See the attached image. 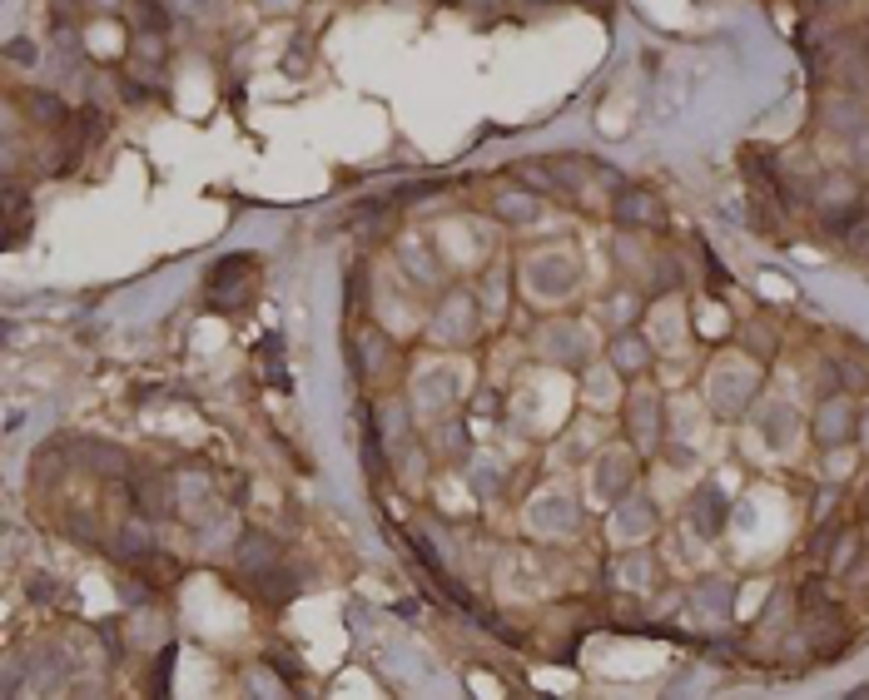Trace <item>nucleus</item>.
I'll use <instances>...</instances> for the list:
<instances>
[{
	"label": "nucleus",
	"instance_id": "nucleus-6",
	"mask_svg": "<svg viewBox=\"0 0 869 700\" xmlns=\"http://www.w3.org/2000/svg\"><path fill=\"white\" fill-rule=\"evenodd\" d=\"M855 249H860V254H869V219H860V224H855Z\"/></svg>",
	"mask_w": 869,
	"mask_h": 700
},
{
	"label": "nucleus",
	"instance_id": "nucleus-7",
	"mask_svg": "<svg viewBox=\"0 0 869 700\" xmlns=\"http://www.w3.org/2000/svg\"><path fill=\"white\" fill-rule=\"evenodd\" d=\"M865 512H869V492H865Z\"/></svg>",
	"mask_w": 869,
	"mask_h": 700
},
{
	"label": "nucleus",
	"instance_id": "nucleus-5",
	"mask_svg": "<svg viewBox=\"0 0 869 700\" xmlns=\"http://www.w3.org/2000/svg\"><path fill=\"white\" fill-rule=\"evenodd\" d=\"M254 591H259V601H269V606H284L293 591H298V576H284V571L274 566V571L254 576Z\"/></svg>",
	"mask_w": 869,
	"mask_h": 700
},
{
	"label": "nucleus",
	"instance_id": "nucleus-8",
	"mask_svg": "<svg viewBox=\"0 0 869 700\" xmlns=\"http://www.w3.org/2000/svg\"><path fill=\"white\" fill-rule=\"evenodd\" d=\"M537 5H542V0H537Z\"/></svg>",
	"mask_w": 869,
	"mask_h": 700
},
{
	"label": "nucleus",
	"instance_id": "nucleus-2",
	"mask_svg": "<svg viewBox=\"0 0 869 700\" xmlns=\"http://www.w3.org/2000/svg\"><path fill=\"white\" fill-rule=\"evenodd\" d=\"M234 566H239L244 576H264V571H274V566H279V542L264 537V532H249V537L234 547Z\"/></svg>",
	"mask_w": 869,
	"mask_h": 700
},
{
	"label": "nucleus",
	"instance_id": "nucleus-1",
	"mask_svg": "<svg viewBox=\"0 0 869 700\" xmlns=\"http://www.w3.org/2000/svg\"><path fill=\"white\" fill-rule=\"evenodd\" d=\"M815 437H820L825 447H845V442L855 437V408H850L845 398H830V403L820 408V418H815Z\"/></svg>",
	"mask_w": 869,
	"mask_h": 700
},
{
	"label": "nucleus",
	"instance_id": "nucleus-3",
	"mask_svg": "<svg viewBox=\"0 0 869 700\" xmlns=\"http://www.w3.org/2000/svg\"><path fill=\"white\" fill-rule=\"evenodd\" d=\"M721 527H725L721 492L701 487V492H696V507H691V532H701V537H721Z\"/></svg>",
	"mask_w": 869,
	"mask_h": 700
},
{
	"label": "nucleus",
	"instance_id": "nucleus-4",
	"mask_svg": "<svg viewBox=\"0 0 869 700\" xmlns=\"http://www.w3.org/2000/svg\"><path fill=\"white\" fill-rule=\"evenodd\" d=\"M611 363H616V373H646L651 368V348L641 343V338H616L611 343Z\"/></svg>",
	"mask_w": 869,
	"mask_h": 700
}]
</instances>
